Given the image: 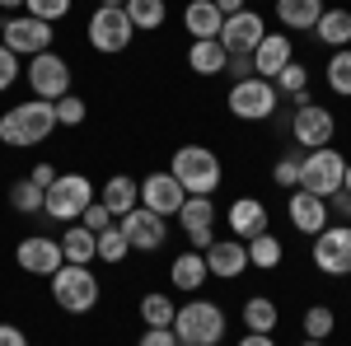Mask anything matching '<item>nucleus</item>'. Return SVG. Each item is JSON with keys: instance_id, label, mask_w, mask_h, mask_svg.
<instances>
[{"instance_id": "obj_1", "label": "nucleus", "mask_w": 351, "mask_h": 346, "mask_svg": "<svg viewBox=\"0 0 351 346\" xmlns=\"http://www.w3.org/2000/svg\"><path fill=\"white\" fill-rule=\"evenodd\" d=\"M52 132H56V112H52L47 99H24V103H14V108L0 112V140L14 145V150L43 145Z\"/></svg>"}, {"instance_id": "obj_2", "label": "nucleus", "mask_w": 351, "mask_h": 346, "mask_svg": "<svg viewBox=\"0 0 351 346\" xmlns=\"http://www.w3.org/2000/svg\"><path fill=\"white\" fill-rule=\"evenodd\" d=\"M169 173L183 183L188 197H211L225 178V169H220V155L216 150H206V145H178L173 150V160H169Z\"/></svg>"}, {"instance_id": "obj_3", "label": "nucleus", "mask_w": 351, "mask_h": 346, "mask_svg": "<svg viewBox=\"0 0 351 346\" xmlns=\"http://www.w3.org/2000/svg\"><path fill=\"white\" fill-rule=\"evenodd\" d=\"M225 309L216 299H188L178 314H173V337L192 346H220L225 342Z\"/></svg>"}, {"instance_id": "obj_4", "label": "nucleus", "mask_w": 351, "mask_h": 346, "mask_svg": "<svg viewBox=\"0 0 351 346\" xmlns=\"http://www.w3.org/2000/svg\"><path fill=\"white\" fill-rule=\"evenodd\" d=\"M47 281H52V299L66 309V314H89V309L99 304V276H94L89 267L61 262Z\"/></svg>"}, {"instance_id": "obj_5", "label": "nucleus", "mask_w": 351, "mask_h": 346, "mask_svg": "<svg viewBox=\"0 0 351 346\" xmlns=\"http://www.w3.org/2000/svg\"><path fill=\"white\" fill-rule=\"evenodd\" d=\"M89 201H94V183L84 173H56V183L43 192V215H52L61 225H75Z\"/></svg>"}, {"instance_id": "obj_6", "label": "nucleus", "mask_w": 351, "mask_h": 346, "mask_svg": "<svg viewBox=\"0 0 351 346\" xmlns=\"http://www.w3.org/2000/svg\"><path fill=\"white\" fill-rule=\"evenodd\" d=\"M347 178V155L337 150V145H324V150H304V160H300V187L304 192H314V197H332L337 187Z\"/></svg>"}, {"instance_id": "obj_7", "label": "nucleus", "mask_w": 351, "mask_h": 346, "mask_svg": "<svg viewBox=\"0 0 351 346\" xmlns=\"http://www.w3.org/2000/svg\"><path fill=\"white\" fill-rule=\"evenodd\" d=\"M84 33H89V47H94V52H104V56L127 52V47H132V38H136V28H132V19H127V10H122V5H99V10L89 14Z\"/></svg>"}, {"instance_id": "obj_8", "label": "nucleus", "mask_w": 351, "mask_h": 346, "mask_svg": "<svg viewBox=\"0 0 351 346\" xmlns=\"http://www.w3.org/2000/svg\"><path fill=\"white\" fill-rule=\"evenodd\" d=\"M225 108H230L239 122H267V117H276V108H281V94H276V84H271V80L248 75V80L230 84Z\"/></svg>"}, {"instance_id": "obj_9", "label": "nucleus", "mask_w": 351, "mask_h": 346, "mask_svg": "<svg viewBox=\"0 0 351 346\" xmlns=\"http://www.w3.org/2000/svg\"><path fill=\"white\" fill-rule=\"evenodd\" d=\"M28 89H33V99H47L56 103L61 94H71V61L61 52H38L28 56Z\"/></svg>"}, {"instance_id": "obj_10", "label": "nucleus", "mask_w": 351, "mask_h": 346, "mask_svg": "<svg viewBox=\"0 0 351 346\" xmlns=\"http://www.w3.org/2000/svg\"><path fill=\"white\" fill-rule=\"evenodd\" d=\"M52 38H56V28L33 19V14H10L5 19V33H0V42L14 56H24V61L38 56V52H52Z\"/></svg>"}, {"instance_id": "obj_11", "label": "nucleus", "mask_w": 351, "mask_h": 346, "mask_svg": "<svg viewBox=\"0 0 351 346\" xmlns=\"http://www.w3.org/2000/svg\"><path fill=\"white\" fill-rule=\"evenodd\" d=\"M309 258H314V267L324 276H351V225H328V230H319Z\"/></svg>"}, {"instance_id": "obj_12", "label": "nucleus", "mask_w": 351, "mask_h": 346, "mask_svg": "<svg viewBox=\"0 0 351 346\" xmlns=\"http://www.w3.org/2000/svg\"><path fill=\"white\" fill-rule=\"evenodd\" d=\"M332 136H337V117H332L324 103H300L295 108V117H291V140H295L300 150H324V145H332Z\"/></svg>"}, {"instance_id": "obj_13", "label": "nucleus", "mask_w": 351, "mask_h": 346, "mask_svg": "<svg viewBox=\"0 0 351 346\" xmlns=\"http://www.w3.org/2000/svg\"><path fill=\"white\" fill-rule=\"evenodd\" d=\"M117 230L127 234L132 253H160L164 243H169V220H164V215H155V211H145V206L127 211L122 220H117Z\"/></svg>"}, {"instance_id": "obj_14", "label": "nucleus", "mask_w": 351, "mask_h": 346, "mask_svg": "<svg viewBox=\"0 0 351 346\" xmlns=\"http://www.w3.org/2000/svg\"><path fill=\"white\" fill-rule=\"evenodd\" d=\"M183 201H188V192H183V183H178L169 169H164V173H150V178L141 183V206L155 211V215H164V220L183 211Z\"/></svg>"}, {"instance_id": "obj_15", "label": "nucleus", "mask_w": 351, "mask_h": 346, "mask_svg": "<svg viewBox=\"0 0 351 346\" xmlns=\"http://www.w3.org/2000/svg\"><path fill=\"white\" fill-rule=\"evenodd\" d=\"M216 201L211 197H188L183 201V211H178V220H183V230H188V243L202 253V248H211L216 243Z\"/></svg>"}, {"instance_id": "obj_16", "label": "nucleus", "mask_w": 351, "mask_h": 346, "mask_svg": "<svg viewBox=\"0 0 351 346\" xmlns=\"http://www.w3.org/2000/svg\"><path fill=\"white\" fill-rule=\"evenodd\" d=\"M248 56H253V75H258V80H276V75L295 61V42H291V33H267Z\"/></svg>"}, {"instance_id": "obj_17", "label": "nucleus", "mask_w": 351, "mask_h": 346, "mask_svg": "<svg viewBox=\"0 0 351 346\" xmlns=\"http://www.w3.org/2000/svg\"><path fill=\"white\" fill-rule=\"evenodd\" d=\"M14 262L24 267L28 276H52L66 258H61V243L56 239H47V234H28V239H19V248H14Z\"/></svg>"}, {"instance_id": "obj_18", "label": "nucleus", "mask_w": 351, "mask_h": 346, "mask_svg": "<svg viewBox=\"0 0 351 346\" xmlns=\"http://www.w3.org/2000/svg\"><path fill=\"white\" fill-rule=\"evenodd\" d=\"M202 258H206V271H211V276L234 281V276L248 271V243L234 239V234H225V239H216L211 248H202Z\"/></svg>"}, {"instance_id": "obj_19", "label": "nucleus", "mask_w": 351, "mask_h": 346, "mask_svg": "<svg viewBox=\"0 0 351 346\" xmlns=\"http://www.w3.org/2000/svg\"><path fill=\"white\" fill-rule=\"evenodd\" d=\"M286 215H291V225H295V234H319V230H328L332 220H328V201L324 197H314V192H304V187H295L291 197H286Z\"/></svg>"}, {"instance_id": "obj_20", "label": "nucleus", "mask_w": 351, "mask_h": 346, "mask_svg": "<svg viewBox=\"0 0 351 346\" xmlns=\"http://www.w3.org/2000/svg\"><path fill=\"white\" fill-rule=\"evenodd\" d=\"M263 38H267V28H263V14H253V10L225 14V28H220V47H225V52H253Z\"/></svg>"}, {"instance_id": "obj_21", "label": "nucleus", "mask_w": 351, "mask_h": 346, "mask_svg": "<svg viewBox=\"0 0 351 346\" xmlns=\"http://www.w3.org/2000/svg\"><path fill=\"white\" fill-rule=\"evenodd\" d=\"M225 225H230V234L243 239V243L258 239V234H267V206H263L258 197H239V201H230Z\"/></svg>"}, {"instance_id": "obj_22", "label": "nucleus", "mask_w": 351, "mask_h": 346, "mask_svg": "<svg viewBox=\"0 0 351 346\" xmlns=\"http://www.w3.org/2000/svg\"><path fill=\"white\" fill-rule=\"evenodd\" d=\"M99 201H104V206L122 220L127 211H136V206H141V183H136L132 173H108V183L99 187Z\"/></svg>"}, {"instance_id": "obj_23", "label": "nucleus", "mask_w": 351, "mask_h": 346, "mask_svg": "<svg viewBox=\"0 0 351 346\" xmlns=\"http://www.w3.org/2000/svg\"><path fill=\"white\" fill-rule=\"evenodd\" d=\"M206 276H211V271H206V258H202L197 248H192V253H178V258L169 262V286L183 291V295H197L206 286Z\"/></svg>"}, {"instance_id": "obj_24", "label": "nucleus", "mask_w": 351, "mask_h": 346, "mask_svg": "<svg viewBox=\"0 0 351 346\" xmlns=\"http://www.w3.org/2000/svg\"><path fill=\"white\" fill-rule=\"evenodd\" d=\"M324 10H328L324 0H276V24L286 28V33H304V28L314 33Z\"/></svg>"}, {"instance_id": "obj_25", "label": "nucleus", "mask_w": 351, "mask_h": 346, "mask_svg": "<svg viewBox=\"0 0 351 346\" xmlns=\"http://www.w3.org/2000/svg\"><path fill=\"white\" fill-rule=\"evenodd\" d=\"M183 28L192 33V42H197V38H220L225 14H220L211 0H188V5H183Z\"/></svg>"}, {"instance_id": "obj_26", "label": "nucleus", "mask_w": 351, "mask_h": 346, "mask_svg": "<svg viewBox=\"0 0 351 346\" xmlns=\"http://www.w3.org/2000/svg\"><path fill=\"white\" fill-rule=\"evenodd\" d=\"M239 323H243V332H276L281 328V309L267 295H248L239 309Z\"/></svg>"}, {"instance_id": "obj_27", "label": "nucleus", "mask_w": 351, "mask_h": 346, "mask_svg": "<svg viewBox=\"0 0 351 346\" xmlns=\"http://www.w3.org/2000/svg\"><path fill=\"white\" fill-rule=\"evenodd\" d=\"M61 258L66 262H75V267H89L94 258H99V239H94V230H84L80 220L75 225H66V234H61Z\"/></svg>"}, {"instance_id": "obj_28", "label": "nucleus", "mask_w": 351, "mask_h": 346, "mask_svg": "<svg viewBox=\"0 0 351 346\" xmlns=\"http://www.w3.org/2000/svg\"><path fill=\"white\" fill-rule=\"evenodd\" d=\"M314 38L324 42V47H351V10H342V5H332V10H324L319 14V24H314Z\"/></svg>"}, {"instance_id": "obj_29", "label": "nucleus", "mask_w": 351, "mask_h": 346, "mask_svg": "<svg viewBox=\"0 0 351 346\" xmlns=\"http://www.w3.org/2000/svg\"><path fill=\"white\" fill-rule=\"evenodd\" d=\"M225 47H220V38H197L188 47V71L192 75H220L225 71Z\"/></svg>"}, {"instance_id": "obj_30", "label": "nucleus", "mask_w": 351, "mask_h": 346, "mask_svg": "<svg viewBox=\"0 0 351 346\" xmlns=\"http://www.w3.org/2000/svg\"><path fill=\"white\" fill-rule=\"evenodd\" d=\"M271 84H276V94H281V99H291L295 108L309 103V66H304V61H291V66H286Z\"/></svg>"}, {"instance_id": "obj_31", "label": "nucleus", "mask_w": 351, "mask_h": 346, "mask_svg": "<svg viewBox=\"0 0 351 346\" xmlns=\"http://www.w3.org/2000/svg\"><path fill=\"white\" fill-rule=\"evenodd\" d=\"M122 10H127V19H132L136 33H155V28H164V19H169V5H164V0H127Z\"/></svg>"}, {"instance_id": "obj_32", "label": "nucleus", "mask_w": 351, "mask_h": 346, "mask_svg": "<svg viewBox=\"0 0 351 346\" xmlns=\"http://www.w3.org/2000/svg\"><path fill=\"white\" fill-rule=\"evenodd\" d=\"M286 258V243L276 239V234H258V239H248V267H258V271H276Z\"/></svg>"}, {"instance_id": "obj_33", "label": "nucleus", "mask_w": 351, "mask_h": 346, "mask_svg": "<svg viewBox=\"0 0 351 346\" xmlns=\"http://www.w3.org/2000/svg\"><path fill=\"white\" fill-rule=\"evenodd\" d=\"M324 80L337 99H351V47H337L324 66Z\"/></svg>"}, {"instance_id": "obj_34", "label": "nucleus", "mask_w": 351, "mask_h": 346, "mask_svg": "<svg viewBox=\"0 0 351 346\" xmlns=\"http://www.w3.org/2000/svg\"><path fill=\"white\" fill-rule=\"evenodd\" d=\"M173 314H178V304L164 291L141 295V323H145V328H173Z\"/></svg>"}, {"instance_id": "obj_35", "label": "nucleus", "mask_w": 351, "mask_h": 346, "mask_svg": "<svg viewBox=\"0 0 351 346\" xmlns=\"http://www.w3.org/2000/svg\"><path fill=\"white\" fill-rule=\"evenodd\" d=\"M300 328H304V337H309V342H328V337L337 332V314H332L328 304H309V309H304V319H300Z\"/></svg>"}, {"instance_id": "obj_36", "label": "nucleus", "mask_w": 351, "mask_h": 346, "mask_svg": "<svg viewBox=\"0 0 351 346\" xmlns=\"http://www.w3.org/2000/svg\"><path fill=\"white\" fill-rule=\"evenodd\" d=\"M10 211L14 215H43V187L33 183V178L10 183Z\"/></svg>"}, {"instance_id": "obj_37", "label": "nucleus", "mask_w": 351, "mask_h": 346, "mask_svg": "<svg viewBox=\"0 0 351 346\" xmlns=\"http://www.w3.org/2000/svg\"><path fill=\"white\" fill-rule=\"evenodd\" d=\"M94 239H99V262L117 267V262H127V258H132V243H127V234H122L117 225H108V230H99Z\"/></svg>"}, {"instance_id": "obj_38", "label": "nucleus", "mask_w": 351, "mask_h": 346, "mask_svg": "<svg viewBox=\"0 0 351 346\" xmlns=\"http://www.w3.org/2000/svg\"><path fill=\"white\" fill-rule=\"evenodd\" d=\"M52 112H56V127H80L84 117H89V103H84L80 94H61L52 103Z\"/></svg>"}, {"instance_id": "obj_39", "label": "nucleus", "mask_w": 351, "mask_h": 346, "mask_svg": "<svg viewBox=\"0 0 351 346\" xmlns=\"http://www.w3.org/2000/svg\"><path fill=\"white\" fill-rule=\"evenodd\" d=\"M71 5H75V0H24V14L43 19V24H56V19L71 14Z\"/></svg>"}, {"instance_id": "obj_40", "label": "nucleus", "mask_w": 351, "mask_h": 346, "mask_svg": "<svg viewBox=\"0 0 351 346\" xmlns=\"http://www.w3.org/2000/svg\"><path fill=\"white\" fill-rule=\"evenodd\" d=\"M80 225H84V230H94V234H99V230H108V225H117V215H112L108 206H104V201H99V197H94V201H89V206H84Z\"/></svg>"}, {"instance_id": "obj_41", "label": "nucleus", "mask_w": 351, "mask_h": 346, "mask_svg": "<svg viewBox=\"0 0 351 346\" xmlns=\"http://www.w3.org/2000/svg\"><path fill=\"white\" fill-rule=\"evenodd\" d=\"M19 71H24V56H14L5 42H0V94H5V89H14Z\"/></svg>"}, {"instance_id": "obj_42", "label": "nucleus", "mask_w": 351, "mask_h": 346, "mask_svg": "<svg viewBox=\"0 0 351 346\" xmlns=\"http://www.w3.org/2000/svg\"><path fill=\"white\" fill-rule=\"evenodd\" d=\"M271 178L286 187V192H295V187H300V155H281L276 169H271Z\"/></svg>"}, {"instance_id": "obj_43", "label": "nucleus", "mask_w": 351, "mask_h": 346, "mask_svg": "<svg viewBox=\"0 0 351 346\" xmlns=\"http://www.w3.org/2000/svg\"><path fill=\"white\" fill-rule=\"evenodd\" d=\"M225 75H230L234 84L248 80V75H253V56H248V52H230V56H225Z\"/></svg>"}, {"instance_id": "obj_44", "label": "nucleus", "mask_w": 351, "mask_h": 346, "mask_svg": "<svg viewBox=\"0 0 351 346\" xmlns=\"http://www.w3.org/2000/svg\"><path fill=\"white\" fill-rule=\"evenodd\" d=\"M328 220H337V225H351V192H332L328 197Z\"/></svg>"}, {"instance_id": "obj_45", "label": "nucleus", "mask_w": 351, "mask_h": 346, "mask_svg": "<svg viewBox=\"0 0 351 346\" xmlns=\"http://www.w3.org/2000/svg\"><path fill=\"white\" fill-rule=\"evenodd\" d=\"M136 346H178V337H173V328H145Z\"/></svg>"}, {"instance_id": "obj_46", "label": "nucleus", "mask_w": 351, "mask_h": 346, "mask_svg": "<svg viewBox=\"0 0 351 346\" xmlns=\"http://www.w3.org/2000/svg\"><path fill=\"white\" fill-rule=\"evenodd\" d=\"M0 346H28L24 328L19 323H0Z\"/></svg>"}, {"instance_id": "obj_47", "label": "nucleus", "mask_w": 351, "mask_h": 346, "mask_svg": "<svg viewBox=\"0 0 351 346\" xmlns=\"http://www.w3.org/2000/svg\"><path fill=\"white\" fill-rule=\"evenodd\" d=\"M28 178L43 187V192H47V187L56 183V169H52V164H38V169H28Z\"/></svg>"}, {"instance_id": "obj_48", "label": "nucleus", "mask_w": 351, "mask_h": 346, "mask_svg": "<svg viewBox=\"0 0 351 346\" xmlns=\"http://www.w3.org/2000/svg\"><path fill=\"white\" fill-rule=\"evenodd\" d=\"M234 346H276V337H271V332H243Z\"/></svg>"}, {"instance_id": "obj_49", "label": "nucleus", "mask_w": 351, "mask_h": 346, "mask_svg": "<svg viewBox=\"0 0 351 346\" xmlns=\"http://www.w3.org/2000/svg\"><path fill=\"white\" fill-rule=\"evenodd\" d=\"M220 14H239V10H248V0H211Z\"/></svg>"}, {"instance_id": "obj_50", "label": "nucleus", "mask_w": 351, "mask_h": 346, "mask_svg": "<svg viewBox=\"0 0 351 346\" xmlns=\"http://www.w3.org/2000/svg\"><path fill=\"white\" fill-rule=\"evenodd\" d=\"M14 10H24V0H0V14H14Z\"/></svg>"}, {"instance_id": "obj_51", "label": "nucleus", "mask_w": 351, "mask_h": 346, "mask_svg": "<svg viewBox=\"0 0 351 346\" xmlns=\"http://www.w3.org/2000/svg\"><path fill=\"white\" fill-rule=\"evenodd\" d=\"M342 192H351V160H347V178H342Z\"/></svg>"}, {"instance_id": "obj_52", "label": "nucleus", "mask_w": 351, "mask_h": 346, "mask_svg": "<svg viewBox=\"0 0 351 346\" xmlns=\"http://www.w3.org/2000/svg\"><path fill=\"white\" fill-rule=\"evenodd\" d=\"M300 346H328V342H309V337H304V342H300Z\"/></svg>"}, {"instance_id": "obj_53", "label": "nucleus", "mask_w": 351, "mask_h": 346, "mask_svg": "<svg viewBox=\"0 0 351 346\" xmlns=\"http://www.w3.org/2000/svg\"><path fill=\"white\" fill-rule=\"evenodd\" d=\"M99 5H127V0H99Z\"/></svg>"}, {"instance_id": "obj_54", "label": "nucleus", "mask_w": 351, "mask_h": 346, "mask_svg": "<svg viewBox=\"0 0 351 346\" xmlns=\"http://www.w3.org/2000/svg\"><path fill=\"white\" fill-rule=\"evenodd\" d=\"M0 33H5V14H0Z\"/></svg>"}, {"instance_id": "obj_55", "label": "nucleus", "mask_w": 351, "mask_h": 346, "mask_svg": "<svg viewBox=\"0 0 351 346\" xmlns=\"http://www.w3.org/2000/svg\"><path fill=\"white\" fill-rule=\"evenodd\" d=\"M178 346H192V342H178Z\"/></svg>"}]
</instances>
